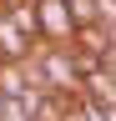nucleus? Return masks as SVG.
<instances>
[{
	"label": "nucleus",
	"instance_id": "1",
	"mask_svg": "<svg viewBox=\"0 0 116 121\" xmlns=\"http://www.w3.org/2000/svg\"><path fill=\"white\" fill-rule=\"evenodd\" d=\"M35 15H40V35L51 45H71V35H76L71 0H35Z\"/></svg>",
	"mask_w": 116,
	"mask_h": 121
},
{
	"label": "nucleus",
	"instance_id": "8",
	"mask_svg": "<svg viewBox=\"0 0 116 121\" xmlns=\"http://www.w3.org/2000/svg\"><path fill=\"white\" fill-rule=\"evenodd\" d=\"M106 71H111V76H116V40H111V45H106Z\"/></svg>",
	"mask_w": 116,
	"mask_h": 121
},
{
	"label": "nucleus",
	"instance_id": "5",
	"mask_svg": "<svg viewBox=\"0 0 116 121\" xmlns=\"http://www.w3.org/2000/svg\"><path fill=\"white\" fill-rule=\"evenodd\" d=\"M81 91H86L91 101H101V106H111V101H116V76H111L106 66H101V71H91V76L81 81Z\"/></svg>",
	"mask_w": 116,
	"mask_h": 121
},
{
	"label": "nucleus",
	"instance_id": "4",
	"mask_svg": "<svg viewBox=\"0 0 116 121\" xmlns=\"http://www.w3.org/2000/svg\"><path fill=\"white\" fill-rule=\"evenodd\" d=\"M5 15H10V20H15V25L25 30V35L35 40V45L46 40V35H40V15H35V0H10V5H5Z\"/></svg>",
	"mask_w": 116,
	"mask_h": 121
},
{
	"label": "nucleus",
	"instance_id": "9",
	"mask_svg": "<svg viewBox=\"0 0 116 121\" xmlns=\"http://www.w3.org/2000/svg\"><path fill=\"white\" fill-rule=\"evenodd\" d=\"M106 121H116V101H111V106H106Z\"/></svg>",
	"mask_w": 116,
	"mask_h": 121
},
{
	"label": "nucleus",
	"instance_id": "2",
	"mask_svg": "<svg viewBox=\"0 0 116 121\" xmlns=\"http://www.w3.org/2000/svg\"><path fill=\"white\" fill-rule=\"evenodd\" d=\"M30 56H35V40L10 15H0V60H30Z\"/></svg>",
	"mask_w": 116,
	"mask_h": 121
},
{
	"label": "nucleus",
	"instance_id": "6",
	"mask_svg": "<svg viewBox=\"0 0 116 121\" xmlns=\"http://www.w3.org/2000/svg\"><path fill=\"white\" fill-rule=\"evenodd\" d=\"M96 10H101L96 0H71V15H76V25H91V20H96Z\"/></svg>",
	"mask_w": 116,
	"mask_h": 121
},
{
	"label": "nucleus",
	"instance_id": "7",
	"mask_svg": "<svg viewBox=\"0 0 116 121\" xmlns=\"http://www.w3.org/2000/svg\"><path fill=\"white\" fill-rule=\"evenodd\" d=\"M0 121H35V116H30V106H25V101H10V96H5V111H0Z\"/></svg>",
	"mask_w": 116,
	"mask_h": 121
},
{
	"label": "nucleus",
	"instance_id": "3",
	"mask_svg": "<svg viewBox=\"0 0 116 121\" xmlns=\"http://www.w3.org/2000/svg\"><path fill=\"white\" fill-rule=\"evenodd\" d=\"M111 40H116V35H111L101 20L76 25V35H71V45H76V51H91V56H101V60H106V45H111Z\"/></svg>",
	"mask_w": 116,
	"mask_h": 121
}]
</instances>
